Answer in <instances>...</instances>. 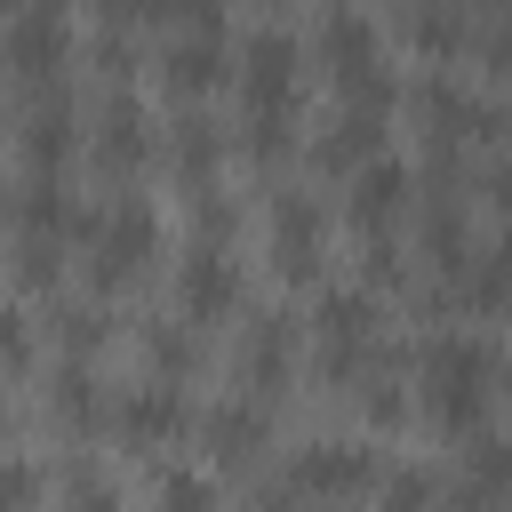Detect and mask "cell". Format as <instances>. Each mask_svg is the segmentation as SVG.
<instances>
[{"mask_svg": "<svg viewBox=\"0 0 512 512\" xmlns=\"http://www.w3.org/2000/svg\"><path fill=\"white\" fill-rule=\"evenodd\" d=\"M408 192H416V176H408L400 160H368V168L352 176V224H360L368 240H384L392 216L408 208Z\"/></svg>", "mask_w": 512, "mask_h": 512, "instance_id": "cell-14", "label": "cell"}, {"mask_svg": "<svg viewBox=\"0 0 512 512\" xmlns=\"http://www.w3.org/2000/svg\"><path fill=\"white\" fill-rule=\"evenodd\" d=\"M184 200H192V224H200V240H208V248H224V240H232V200H224L216 184H192Z\"/></svg>", "mask_w": 512, "mask_h": 512, "instance_id": "cell-28", "label": "cell"}, {"mask_svg": "<svg viewBox=\"0 0 512 512\" xmlns=\"http://www.w3.org/2000/svg\"><path fill=\"white\" fill-rule=\"evenodd\" d=\"M288 128H296V112H248V120H240V152H248V160H280V152L296 144Z\"/></svg>", "mask_w": 512, "mask_h": 512, "instance_id": "cell-25", "label": "cell"}, {"mask_svg": "<svg viewBox=\"0 0 512 512\" xmlns=\"http://www.w3.org/2000/svg\"><path fill=\"white\" fill-rule=\"evenodd\" d=\"M368 480H376V448H360V440H312V448L288 456V488L296 496H320V504L360 496Z\"/></svg>", "mask_w": 512, "mask_h": 512, "instance_id": "cell-5", "label": "cell"}, {"mask_svg": "<svg viewBox=\"0 0 512 512\" xmlns=\"http://www.w3.org/2000/svg\"><path fill=\"white\" fill-rule=\"evenodd\" d=\"M24 8H32V0H0V16H24Z\"/></svg>", "mask_w": 512, "mask_h": 512, "instance_id": "cell-34", "label": "cell"}, {"mask_svg": "<svg viewBox=\"0 0 512 512\" xmlns=\"http://www.w3.org/2000/svg\"><path fill=\"white\" fill-rule=\"evenodd\" d=\"M216 160H224V136H216V120H176V176H184V192L192 184H216Z\"/></svg>", "mask_w": 512, "mask_h": 512, "instance_id": "cell-22", "label": "cell"}, {"mask_svg": "<svg viewBox=\"0 0 512 512\" xmlns=\"http://www.w3.org/2000/svg\"><path fill=\"white\" fill-rule=\"evenodd\" d=\"M320 64H328V80L344 88V80H360V72L384 64V32H376L360 8H336V16L320 24Z\"/></svg>", "mask_w": 512, "mask_h": 512, "instance_id": "cell-12", "label": "cell"}, {"mask_svg": "<svg viewBox=\"0 0 512 512\" xmlns=\"http://www.w3.org/2000/svg\"><path fill=\"white\" fill-rule=\"evenodd\" d=\"M456 296H464V312H504L512 304V232L472 248V264L456 272Z\"/></svg>", "mask_w": 512, "mask_h": 512, "instance_id": "cell-17", "label": "cell"}, {"mask_svg": "<svg viewBox=\"0 0 512 512\" xmlns=\"http://www.w3.org/2000/svg\"><path fill=\"white\" fill-rule=\"evenodd\" d=\"M312 336H320V368L328 376L368 368V352H376V304H368V288H328L312 304Z\"/></svg>", "mask_w": 512, "mask_h": 512, "instance_id": "cell-3", "label": "cell"}, {"mask_svg": "<svg viewBox=\"0 0 512 512\" xmlns=\"http://www.w3.org/2000/svg\"><path fill=\"white\" fill-rule=\"evenodd\" d=\"M56 272H64V240H16V280L24 288H56Z\"/></svg>", "mask_w": 512, "mask_h": 512, "instance_id": "cell-26", "label": "cell"}, {"mask_svg": "<svg viewBox=\"0 0 512 512\" xmlns=\"http://www.w3.org/2000/svg\"><path fill=\"white\" fill-rule=\"evenodd\" d=\"M152 248H160V216L144 200H112L96 216V240H88V280L96 288H120V280H136L152 264Z\"/></svg>", "mask_w": 512, "mask_h": 512, "instance_id": "cell-2", "label": "cell"}, {"mask_svg": "<svg viewBox=\"0 0 512 512\" xmlns=\"http://www.w3.org/2000/svg\"><path fill=\"white\" fill-rule=\"evenodd\" d=\"M144 352H152V376L176 384V376L200 368V328H192V320H152V328H144Z\"/></svg>", "mask_w": 512, "mask_h": 512, "instance_id": "cell-21", "label": "cell"}, {"mask_svg": "<svg viewBox=\"0 0 512 512\" xmlns=\"http://www.w3.org/2000/svg\"><path fill=\"white\" fill-rule=\"evenodd\" d=\"M48 328H56V344L72 352V360H88L104 336H112V320H104V304H64L56 296V312H48Z\"/></svg>", "mask_w": 512, "mask_h": 512, "instance_id": "cell-23", "label": "cell"}, {"mask_svg": "<svg viewBox=\"0 0 512 512\" xmlns=\"http://www.w3.org/2000/svg\"><path fill=\"white\" fill-rule=\"evenodd\" d=\"M464 8H504V0H464Z\"/></svg>", "mask_w": 512, "mask_h": 512, "instance_id": "cell-35", "label": "cell"}, {"mask_svg": "<svg viewBox=\"0 0 512 512\" xmlns=\"http://www.w3.org/2000/svg\"><path fill=\"white\" fill-rule=\"evenodd\" d=\"M320 200H304V192H272V256H280V272L288 280H312L320 272Z\"/></svg>", "mask_w": 512, "mask_h": 512, "instance_id": "cell-10", "label": "cell"}, {"mask_svg": "<svg viewBox=\"0 0 512 512\" xmlns=\"http://www.w3.org/2000/svg\"><path fill=\"white\" fill-rule=\"evenodd\" d=\"M296 80H304V48L288 32H248L240 40V96H248V112H296Z\"/></svg>", "mask_w": 512, "mask_h": 512, "instance_id": "cell-4", "label": "cell"}, {"mask_svg": "<svg viewBox=\"0 0 512 512\" xmlns=\"http://www.w3.org/2000/svg\"><path fill=\"white\" fill-rule=\"evenodd\" d=\"M0 56L32 80V88H48L56 72H64V56H72V24H64V0H32L24 16H8V40H0Z\"/></svg>", "mask_w": 512, "mask_h": 512, "instance_id": "cell-6", "label": "cell"}, {"mask_svg": "<svg viewBox=\"0 0 512 512\" xmlns=\"http://www.w3.org/2000/svg\"><path fill=\"white\" fill-rule=\"evenodd\" d=\"M48 408H56V424H72V432H96V424H112V408H104V384H96L80 360H64V368L48 376Z\"/></svg>", "mask_w": 512, "mask_h": 512, "instance_id": "cell-19", "label": "cell"}, {"mask_svg": "<svg viewBox=\"0 0 512 512\" xmlns=\"http://www.w3.org/2000/svg\"><path fill=\"white\" fill-rule=\"evenodd\" d=\"M112 432H120L128 448H168V440L192 432V400L152 376V384H136L128 400H112Z\"/></svg>", "mask_w": 512, "mask_h": 512, "instance_id": "cell-8", "label": "cell"}, {"mask_svg": "<svg viewBox=\"0 0 512 512\" xmlns=\"http://www.w3.org/2000/svg\"><path fill=\"white\" fill-rule=\"evenodd\" d=\"M432 504H440V480L424 464H400L376 480V512H432Z\"/></svg>", "mask_w": 512, "mask_h": 512, "instance_id": "cell-24", "label": "cell"}, {"mask_svg": "<svg viewBox=\"0 0 512 512\" xmlns=\"http://www.w3.org/2000/svg\"><path fill=\"white\" fill-rule=\"evenodd\" d=\"M312 160L336 176V168H368V160H384V112H360V104H344L336 120H328V136L312 144Z\"/></svg>", "mask_w": 512, "mask_h": 512, "instance_id": "cell-15", "label": "cell"}, {"mask_svg": "<svg viewBox=\"0 0 512 512\" xmlns=\"http://www.w3.org/2000/svg\"><path fill=\"white\" fill-rule=\"evenodd\" d=\"M144 152H152L144 112H136L128 96H112V104H104V128H96V168H112V176H120V168H136Z\"/></svg>", "mask_w": 512, "mask_h": 512, "instance_id": "cell-20", "label": "cell"}, {"mask_svg": "<svg viewBox=\"0 0 512 512\" xmlns=\"http://www.w3.org/2000/svg\"><path fill=\"white\" fill-rule=\"evenodd\" d=\"M496 368H504V360H496L480 336H432V344H424V408H432V424L472 432L480 408H488V376H496Z\"/></svg>", "mask_w": 512, "mask_h": 512, "instance_id": "cell-1", "label": "cell"}, {"mask_svg": "<svg viewBox=\"0 0 512 512\" xmlns=\"http://www.w3.org/2000/svg\"><path fill=\"white\" fill-rule=\"evenodd\" d=\"M288 352H296V320L288 312H256L248 336H240V384H248V400L288 384Z\"/></svg>", "mask_w": 512, "mask_h": 512, "instance_id": "cell-11", "label": "cell"}, {"mask_svg": "<svg viewBox=\"0 0 512 512\" xmlns=\"http://www.w3.org/2000/svg\"><path fill=\"white\" fill-rule=\"evenodd\" d=\"M32 504H40V464L0 456V512H32Z\"/></svg>", "mask_w": 512, "mask_h": 512, "instance_id": "cell-29", "label": "cell"}, {"mask_svg": "<svg viewBox=\"0 0 512 512\" xmlns=\"http://www.w3.org/2000/svg\"><path fill=\"white\" fill-rule=\"evenodd\" d=\"M416 112L432 120L440 144H448V136H496V128H504V112L480 104L472 88H456V80H424V88H416Z\"/></svg>", "mask_w": 512, "mask_h": 512, "instance_id": "cell-13", "label": "cell"}, {"mask_svg": "<svg viewBox=\"0 0 512 512\" xmlns=\"http://www.w3.org/2000/svg\"><path fill=\"white\" fill-rule=\"evenodd\" d=\"M96 16L120 32V24H144V16H160V0H96Z\"/></svg>", "mask_w": 512, "mask_h": 512, "instance_id": "cell-32", "label": "cell"}, {"mask_svg": "<svg viewBox=\"0 0 512 512\" xmlns=\"http://www.w3.org/2000/svg\"><path fill=\"white\" fill-rule=\"evenodd\" d=\"M160 16H168V24H184V32H200V40H216V32H224V0H160Z\"/></svg>", "mask_w": 512, "mask_h": 512, "instance_id": "cell-30", "label": "cell"}, {"mask_svg": "<svg viewBox=\"0 0 512 512\" xmlns=\"http://www.w3.org/2000/svg\"><path fill=\"white\" fill-rule=\"evenodd\" d=\"M232 304H240V264H232L224 248L192 240V248H184V264H176V312L200 328V320H224Z\"/></svg>", "mask_w": 512, "mask_h": 512, "instance_id": "cell-7", "label": "cell"}, {"mask_svg": "<svg viewBox=\"0 0 512 512\" xmlns=\"http://www.w3.org/2000/svg\"><path fill=\"white\" fill-rule=\"evenodd\" d=\"M160 512H216V480L208 472H160Z\"/></svg>", "mask_w": 512, "mask_h": 512, "instance_id": "cell-27", "label": "cell"}, {"mask_svg": "<svg viewBox=\"0 0 512 512\" xmlns=\"http://www.w3.org/2000/svg\"><path fill=\"white\" fill-rule=\"evenodd\" d=\"M160 80H168V96H208V88H224V48L200 40V32H184L160 56Z\"/></svg>", "mask_w": 512, "mask_h": 512, "instance_id": "cell-18", "label": "cell"}, {"mask_svg": "<svg viewBox=\"0 0 512 512\" xmlns=\"http://www.w3.org/2000/svg\"><path fill=\"white\" fill-rule=\"evenodd\" d=\"M72 144H80V120H72V96H40L32 104V120H24V160H32V176H56L64 160H72Z\"/></svg>", "mask_w": 512, "mask_h": 512, "instance_id": "cell-16", "label": "cell"}, {"mask_svg": "<svg viewBox=\"0 0 512 512\" xmlns=\"http://www.w3.org/2000/svg\"><path fill=\"white\" fill-rule=\"evenodd\" d=\"M488 200H496V208H504V216H512V160H504V168H496V176H488Z\"/></svg>", "mask_w": 512, "mask_h": 512, "instance_id": "cell-33", "label": "cell"}, {"mask_svg": "<svg viewBox=\"0 0 512 512\" xmlns=\"http://www.w3.org/2000/svg\"><path fill=\"white\" fill-rule=\"evenodd\" d=\"M32 360V336H24V320H16V304L0 296V368H24Z\"/></svg>", "mask_w": 512, "mask_h": 512, "instance_id": "cell-31", "label": "cell"}, {"mask_svg": "<svg viewBox=\"0 0 512 512\" xmlns=\"http://www.w3.org/2000/svg\"><path fill=\"white\" fill-rule=\"evenodd\" d=\"M200 440H208V456H216L224 472H248V464L272 448V416H264V400L232 392V400L200 408Z\"/></svg>", "mask_w": 512, "mask_h": 512, "instance_id": "cell-9", "label": "cell"}]
</instances>
